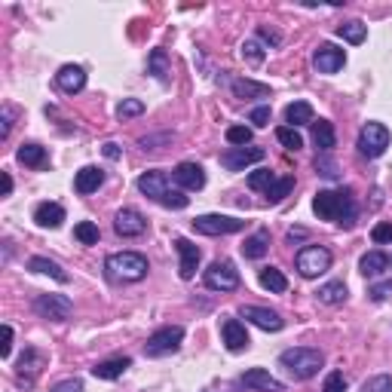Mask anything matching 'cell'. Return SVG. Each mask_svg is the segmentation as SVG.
<instances>
[{"instance_id":"e0dca14e","label":"cell","mask_w":392,"mask_h":392,"mask_svg":"<svg viewBox=\"0 0 392 392\" xmlns=\"http://www.w3.org/2000/svg\"><path fill=\"white\" fill-rule=\"evenodd\" d=\"M239 316H243V319H248L252 325H257V328H264V331H282V325H285L279 313L266 310V306H243V310H239Z\"/></svg>"},{"instance_id":"7dc6e473","label":"cell","mask_w":392,"mask_h":392,"mask_svg":"<svg viewBox=\"0 0 392 392\" xmlns=\"http://www.w3.org/2000/svg\"><path fill=\"white\" fill-rule=\"evenodd\" d=\"M257 37H261V40H266V43H270V46H279V40H282V34H279V31L266 28V25H261V28H257Z\"/></svg>"},{"instance_id":"9a60e30c","label":"cell","mask_w":392,"mask_h":392,"mask_svg":"<svg viewBox=\"0 0 392 392\" xmlns=\"http://www.w3.org/2000/svg\"><path fill=\"white\" fill-rule=\"evenodd\" d=\"M239 383H243L245 389H255V392H285V386L273 377L270 371H264V368H252V371H245L243 377H239Z\"/></svg>"},{"instance_id":"ba28073f","label":"cell","mask_w":392,"mask_h":392,"mask_svg":"<svg viewBox=\"0 0 392 392\" xmlns=\"http://www.w3.org/2000/svg\"><path fill=\"white\" fill-rule=\"evenodd\" d=\"M203 282H205V288H212V291H236L243 279H239V270L230 261H215L203 273Z\"/></svg>"},{"instance_id":"6da1fadb","label":"cell","mask_w":392,"mask_h":392,"mask_svg":"<svg viewBox=\"0 0 392 392\" xmlns=\"http://www.w3.org/2000/svg\"><path fill=\"white\" fill-rule=\"evenodd\" d=\"M313 212L319 215L322 221H334L340 227H353L356 218H358V205H356V196L353 190L344 187V190H319L313 196Z\"/></svg>"},{"instance_id":"3957f363","label":"cell","mask_w":392,"mask_h":392,"mask_svg":"<svg viewBox=\"0 0 392 392\" xmlns=\"http://www.w3.org/2000/svg\"><path fill=\"white\" fill-rule=\"evenodd\" d=\"M279 365L295 380H310V377L319 374V368L325 365V356L319 353V349H313V346H291V349H285V353L279 356Z\"/></svg>"},{"instance_id":"f546056e","label":"cell","mask_w":392,"mask_h":392,"mask_svg":"<svg viewBox=\"0 0 392 392\" xmlns=\"http://www.w3.org/2000/svg\"><path fill=\"white\" fill-rule=\"evenodd\" d=\"M15 160H19L22 165H31V169H40V165L46 163V147H40V144H22L19 147V154H15Z\"/></svg>"},{"instance_id":"2e32d148","label":"cell","mask_w":392,"mask_h":392,"mask_svg":"<svg viewBox=\"0 0 392 392\" xmlns=\"http://www.w3.org/2000/svg\"><path fill=\"white\" fill-rule=\"evenodd\" d=\"M175 248H178V255H181V266H178V273H181V279H194L196 276V266H199V257H203V252L190 243V239L184 236H178L175 239Z\"/></svg>"},{"instance_id":"7a4b0ae2","label":"cell","mask_w":392,"mask_h":392,"mask_svg":"<svg viewBox=\"0 0 392 392\" xmlns=\"http://www.w3.org/2000/svg\"><path fill=\"white\" fill-rule=\"evenodd\" d=\"M138 190L165 208H187L190 205V196H184V190H172L169 181H165V172H160V169H150L141 175Z\"/></svg>"},{"instance_id":"b9f144b4","label":"cell","mask_w":392,"mask_h":392,"mask_svg":"<svg viewBox=\"0 0 392 392\" xmlns=\"http://www.w3.org/2000/svg\"><path fill=\"white\" fill-rule=\"evenodd\" d=\"M371 239L377 245H392V224L389 221H383V224H374V230H371Z\"/></svg>"},{"instance_id":"c3c4849f","label":"cell","mask_w":392,"mask_h":392,"mask_svg":"<svg viewBox=\"0 0 392 392\" xmlns=\"http://www.w3.org/2000/svg\"><path fill=\"white\" fill-rule=\"evenodd\" d=\"M49 392H83V380H62V383H55Z\"/></svg>"},{"instance_id":"f6af8a7d","label":"cell","mask_w":392,"mask_h":392,"mask_svg":"<svg viewBox=\"0 0 392 392\" xmlns=\"http://www.w3.org/2000/svg\"><path fill=\"white\" fill-rule=\"evenodd\" d=\"M316 172H319V175H325V178H337V165L328 160V154L316 156Z\"/></svg>"},{"instance_id":"5bb4252c","label":"cell","mask_w":392,"mask_h":392,"mask_svg":"<svg viewBox=\"0 0 392 392\" xmlns=\"http://www.w3.org/2000/svg\"><path fill=\"white\" fill-rule=\"evenodd\" d=\"M172 178H175V184H181L184 190H203L205 187V172L199 163H178Z\"/></svg>"},{"instance_id":"7bdbcfd3","label":"cell","mask_w":392,"mask_h":392,"mask_svg":"<svg viewBox=\"0 0 392 392\" xmlns=\"http://www.w3.org/2000/svg\"><path fill=\"white\" fill-rule=\"evenodd\" d=\"M243 55L252 65H261L264 62V49H261V43H257V40H245V43H243Z\"/></svg>"},{"instance_id":"52a82bcc","label":"cell","mask_w":392,"mask_h":392,"mask_svg":"<svg viewBox=\"0 0 392 392\" xmlns=\"http://www.w3.org/2000/svg\"><path fill=\"white\" fill-rule=\"evenodd\" d=\"M356 144H358V150H362V156L377 160V156H383L386 147H389V129L383 126V123H365Z\"/></svg>"},{"instance_id":"d590c367","label":"cell","mask_w":392,"mask_h":392,"mask_svg":"<svg viewBox=\"0 0 392 392\" xmlns=\"http://www.w3.org/2000/svg\"><path fill=\"white\" fill-rule=\"evenodd\" d=\"M291 187H295V178H276L273 181V187L266 190V199H270V203H282V199H285L288 194H291Z\"/></svg>"},{"instance_id":"7c38bea8","label":"cell","mask_w":392,"mask_h":392,"mask_svg":"<svg viewBox=\"0 0 392 392\" xmlns=\"http://www.w3.org/2000/svg\"><path fill=\"white\" fill-rule=\"evenodd\" d=\"M313 65L319 74H337V71H344V65H346V53L334 43H322L313 53Z\"/></svg>"},{"instance_id":"4dcf8cb0","label":"cell","mask_w":392,"mask_h":392,"mask_svg":"<svg viewBox=\"0 0 392 392\" xmlns=\"http://www.w3.org/2000/svg\"><path fill=\"white\" fill-rule=\"evenodd\" d=\"M266 248H270V233H266V230H257L255 236H248V239H245L243 255H245V257H252V261H257V257H264V255H266Z\"/></svg>"},{"instance_id":"484cf974","label":"cell","mask_w":392,"mask_h":392,"mask_svg":"<svg viewBox=\"0 0 392 392\" xmlns=\"http://www.w3.org/2000/svg\"><path fill=\"white\" fill-rule=\"evenodd\" d=\"M257 279H261V285L266 291H273V295H285L288 291V279L282 276V270H276V266H264V270L257 273Z\"/></svg>"},{"instance_id":"d4e9b609","label":"cell","mask_w":392,"mask_h":392,"mask_svg":"<svg viewBox=\"0 0 392 392\" xmlns=\"http://www.w3.org/2000/svg\"><path fill=\"white\" fill-rule=\"evenodd\" d=\"M43 368V356L37 353V349H25V356L19 358V365H15V371H19V377H25V383H31Z\"/></svg>"},{"instance_id":"816d5d0a","label":"cell","mask_w":392,"mask_h":392,"mask_svg":"<svg viewBox=\"0 0 392 392\" xmlns=\"http://www.w3.org/2000/svg\"><path fill=\"white\" fill-rule=\"evenodd\" d=\"M13 129V107H4V129H0V138H6Z\"/></svg>"},{"instance_id":"ee69618b","label":"cell","mask_w":392,"mask_h":392,"mask_svg":"<svg viewBox=\"0 0 392 392\" xmlns=\"http://www.w3.org/2000/svg\"><path fill=\"white\" fill-rule=\"evenodd\" d=\"M344 389H346V377L340 371H331L328 377H325L322 392H344Z\"/></svg>"},{"instance_id":"f35d334b","label":"cell","mask_w":392,"mask_h":392,"mask_svg":"<svg viewBox=\"0 0 392 392\" xmlns=\"http://www.w3.org/2000/svg\"><path fill=\"white\" fill-rule=\"evenodd\" d=\"M144 114V102H138V98H123L120 107H116V116L120 120H129V116H141Z\"/></svg>"},{"instance_id":"ffe728a7","label":"cell","mask_w":392,"mask_h":392,"mask_svg":"<svg viewBox=\"0 0 392 392\" xmlns=\"http://www.w3.org/2000/svg\"><path fill=\"white\" fill-rule=\"evenodd\" d=\"M34 221H37V227H43V230H58L65 221V208L58 203H40L34 208Z\"/></svg>"},{"instance_id":"cb8c5ba5","label":"cell","mask_w":392,"mask_h":392,"mask_svg":"<svg viewBox=\"0 0 392 392\" xmlns=\"http://www.w3.org/2000/svg\"><path fill=\"white\" fill-rule=\"evenodd\" d=\"M313 144L319 147V154H331V147L337 144L334 126H331L328 120H319V123H313Z\"/></svg>"},{"instance_id":"836d02e7","label":"cell","mask_w":392,"mask_h":392,"mask_svg":"<svg viewBox=\"0 0 392 392\" xmlns=\"http://www.w3.org/2000/svg\"><path fill=\"white\" fill-rule=\"evenodd\" d=\"M337 34L346 40V43H365V37H368V28H365L362 22H344V25H337Z\"/></svg>"},{"instance_id":"83f0119b","label":"cell","mask_w":392,"mask_h":392,"mask_svg":"<svg viewBox=\"0 0 392 392\" xmlns=\"http://www.w3.org/2000/svg\"><path fill=\"white\" fill-rule=\"evenodd\" d=\"M316 297H319V304H328V306H337L346 300V285L344 282H325V285L316 291Z\"/></svg>"},{"instance_id":"60d3db41","label":"cell","mask_w":392,"mask_h":392,"mask_svg":"<svg viewBox=\"0 0 392 392\" xmlns=\"http://www.w3.org/2000/svg\"><path fill=\"white\" fill-rule=\"evenodd\" d=\"M362 392H392V377L380 374V377H371L362 383Z\"/></svg>"},{"instance_id":"30bf717a","label":"cell","mask_w":392,"mask_h":392,"mask_svg":"<svg viewBox=\"0 0 392 392\" xmlns=\"http://www.w3.org/2000/svg\"><path fill=\"white\" fill-rule=\"evenodd\" d=\"M34 310H37V316H43V319H49V322H68L74 306L65 295H40L34 300Z\"/></svg>"},{"instance_id":"1f68e13d","label":"cell","mask_w":392,"mask_h":392,"mask_svg":"<svg viewBox=\"0 0 392 392\" xmlns=\"http://www.w3.org/2000/svg\"><path fill=\"white\" fill-rule=\"evenodd\" d=\"M233 95L236 98H266L270 95V86L255 80H233Z\"/></svg>"},{"instance_id":"8fae6325","label":"cell","mask_w":392,"mask_h":392,"mask_svg":"<svg viewBox=\"0 0 392 392\" xmlns=\"http://www.w3.org/2000/svg\"><path fill=\"white\" fill-rule=\"evenodd\" d=\"M266 150L264 147H230L227 154H221V165L230 172H243L255 163H264Z\"/></svg>"},{"instance_id":"ab89813d","label":"cell","mask_w":392,"mask_h":392,"mask_svg":"<svg viewBox=\"0 0 392 392\" xmlns=\"http://www.w3.org/2000/svg\"><path fill=\"white\" fill-rule=\"evenodd\" d=\"M227 141H230L233 147L252 144V129H248V126H230V129H227Z\"/></svg>"},{"instance_id":"7402d4cb","label":"cell","mask_w":392,"mask_h":392,"mask_svg":"<svg viewBox=\"0 0 392 392\" xmlns=\"http://www.w3.org/2000/svg\"><path fill=\"white\" fill-rule=\"evenodd\" d=\"M126 368H132V358L129 356H116V358H107V362L93 365V374L98 380H116V377L126 374Z\"/></svg>"},{"instance_id":"d6986e66","label":"cell","mask_w":392,"mask_h":392,"mask_svg":"<svg viewBox=\"0 0 392 392\" xmlns=\"http://www.w3.org/2000/svg\"><path fill=\"white\" fill-rule=\"evenodd\" d=\"M221 334H224V346L230 349V353H243V349H248V331H245V325L239 322V319H227L221 325Z\"/></svg>"},{"instance_id":"db71d44e","label":"cell","mask_w":392,"mask_h":392,"mask_svg":"<svg viewBox=\"0 0 392 392\" xmlns=\"http://www.w3.org/2000/svg\"><path fill=\"white\" fill-rule=\"evenodd\" d=\"M13 194V178H10V172H4V196H10Z\"/></svg>"},{"instance_id":"44dd1931","label":"cell","mask_w":392,"mask_h":392,"mask_svg":"<svg viewBox=\"0 0 392 392\" xmlns=\"http://www.w3.org/2000/svg\"><path fill=\"white\" fill-rule=\"evenodd\" d=\"M102 184H104V172L98 165H83L77 172V178H74V190L77 194H95Z\"/></svg>"},{"instance_id":"4fadbf2b","label":"cell","mask_w":392,"mask_h":392,"mask_svg":"<svg viewBox=\"0 0 392 392\" xmlns=\"http://www.w3.org/2000/svg\"><path fill=\"white\" fill-rule=\"evenodd\" d=\"M114 230H116V236L132 239V236H141V233L147 230V221L138 208H120L114 218Z\"/></svg>"},{"instance_id":"f1b7e54d","label":"cell","mask_w":392,"mask_h":392,"mask_svg":"<svg viewBox=\"0 0 392 392\" xmlns=\"http://www.w3.org/2000/svg\"><path fill=\"white\" fill-rule=\"evenodd\" d=\"M28 270H31V273H46V276H53L55 282H62V285L68 282V273H65L55 261H49V257H31V261H28Z\"/></svg>"},{"instance_id":"74e56055","label":"cell","mask_w":392,"mask_h":392,"mask_svg":"<svg viewBox=\"0 0 392 392\" xmlns=\"http://www.w3.org/2000/svg\"><path fill=\"white\" fill-rule=\"evenodd\" d=\"M276 138H279V144L288 147V150H300V147H304V138H300V132L291 129V126L276 129Z\"/></svg>"},{"instance_id":"f907efd6","label":"cell","mask_w":392,"mask_h":392,"mask_svg":"<svg viewBox=\"0 0 392 392\" xmlns=\"http://www.w3.org/2000/svg\"><path fill=\"white\" fill-rule=\"evenodd\" d=\"M10 353H13V328L10 325H4V346H0V356L10 358Z\"/></svg>"},{"instance_id":"8992f818","label":"cell","mask_w":392,"mask_h":392,"mask_svg":"<svg viewBox=\"0 0 392 392\" xmlns=\"http://www.w3.org/2000/svg\"><path fill=\"white\" fill-rule=\"evenodd\" d=\"M295 264H297V273L304 279H316V276H322L325 270H331V252L325 245H304L297 252Z\"/></svg>"},{"instance_id":"bcb514c9","label":"cell","mask_w":392,"mask_h":392,"mask_svg":"<svg viewBox=\"0 0 392 392\" xmlns=\"http://www.w3.org/2000/svg\"><path fill=\"white\" fill-rule=\"evenodd\" d=\"M248 120H252L255 126H270V107H266V104L255 107V111H252V116H248Z\"/></svg>"},{"instance_id":"e575fe53","label":"cell","mask_w":392,"mask_h":392,"mask_svg":"<svg viewBox=\"0 0 392 392\" xmlns=\"http://www.w3.org/2000/svg\"><path fill=\"white\" fill-rule=\"evenodd\" d=\"M98 236H102V233H98V227H95L93 221H80L77 227H74V239H77V243H83V245H95Z\"/></svg>"},{"instance_id":"11a10c76","label":"cell","mask_w":392,"mask_h":392,"mask_svg":"<svg viewBox=\"0 0 392 392\" xmlns=\"http://www.w3.org/2000/svg\"><path fill=\"white\" fill-rule=\"evenodd\" d=\"M306 230H288V243H295V239H304Z\"/></svg>"},{"instance_id":"5b68a950","label":"cell","mask_w":392,"mask_h":392,"mask_svg":"<svg viewBox=\"0 0 392 392\" xmlns=\"http://www.w3.org/2000/svg\"><path fill=\"white\" fill-rule=\"evenodd\" d=\"M181 340H184V328H181V325H165V328H156L154 334L147 337V344H144V356H150V358L172 356V353H178Z\"/></svg>"},{"instance_id":"603a6c76","label":"cell","mask_w":392,"mask_h":392,"mask_svg":"<svg viewBox=\"0 0 392 392\" xmlns=\"http://www.w3.org/2000/svg\"><path fill=\"white\" fill-rule=\"evenodd\" d=\"M285 123H288L291 129H297V126H313V123H316L313 104H310V102H295V104H288V107H285Z\"/></svg>"},{"instance_id":"f5cc1de1","label":"cell","mask_w":392,"mask_h":392,"mask_svg":"<svg viewBox=\"0 0 392 392\" xmlns=\"http://www.w3.org/2000/svg\"><path fill=\"white\" fill-rule=\"evenodd\" d=\"M104 156H107V160H120V147H116L114 141H107V144H104Z\"/></svg>"},{"instance_id":"ac0fdd59","label":"cell","mask_w":392,"mask_h":392,"mask_svg":"<svg viewBox=\"0 0 392 392\" xmlns=\"http://www.w3.org/2000/svg\"><path fill=\"white\" fill-rule=\"evenodd\" d=\"M55 83H58V89H62V93L77 95V93L86 89V71H83L80 65H65V68L55 74Z\"/></svg>"},{"instance_id":"8d00e7d4","label":"cell","mask_w":392,"mask_h":392,"mask_svg":"<svg viewBox=\"0 0 392 392\" xmlns=\"http://www.w3.org/2000/svg\"><path fill=\"white\" fill-rule=\"evenodd\" d=\"M273 181H276V175H273L270 169H257V172L248 175V187H252V190H264V194L273 187Z\"/></svg>"},{"instance_id":"681fc988","label":"cell","mask_w":392,"mask_h":392,"mask_svg":"<svg viewBox=\"0 0 392 392\" xmlns=\"http://www.w3.org/2000/svg\"><path fill=\"white\" fill-rule=\"evenodd\" d=\"M368 295H371L374 300H386V297L392 295V279H389V282H380V285H374Z\"/></svg>"},{"instance_id":"277c9868","label":"cell","mask_w":392,"mask_h":392,"mask_svg":"<svg viewBox=\"0 0 392 392\" xmlns=\"http://www.w3.org/2000/svg\"><path fill=\"white\" fill-rule=\"evenodd\" d=\"M104 270L114 282H138L147 276V257L138 252H116L104 261Z\"/></svg>"},{"instance_id":"4316f807","label":"cell","mask_w":392,"mask_h":392,"mask_svg":"<svg viewBox=\"0 0 392 392\" xmlns=\"http://www.w3.org/2000/svg\"><path fill=\"white\" fill-rule=\"evenodd\" d=\"M386 266H389V255H383V252H368V255H362V261H358L362 276H380Z\"/></svg>"},{"instance_id":"9c48e42d","label":"cell","mask_w":392,"mask_h":392,"mask_svg":"<svg viewBox=\"0 0 392 392\" xmlns=\"http://www.w3.org/2000/svg\"><path fill=\"white\" fill-rule=\"evenodd\" d=\"M245 227V221L230 218V215H199L194 218V230L203 236H227V233H239Z\"/></svg>"},{"instance_id":"d6a6232c","label":"cell","mask_w":392,"mask_h":392,"mask_svg":"<svg viewBox=\"0 0 392 392\" xmlns=\"http://www.w3.org/2000/svg\"><path fill=\"white\" fill-rule=\"evenodd\" d=\"M147 74H154L160 83H165L169 80V58H165V49H154L150 53V58H147Z\"/></svg>"}]
</instances>
